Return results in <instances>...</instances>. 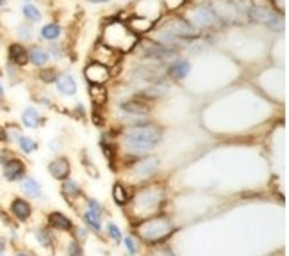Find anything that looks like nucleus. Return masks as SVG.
<instances>
[{"label":"nucleus","mask_w":289,"mask_h":256,"mask_svg":"<svg viewBox=\"0 0 289 256\" xmlns=\"http://www.w3.org/2000/svg\"><path fill=\"white\" fill-rule=\"evenodd\" d=\"M163 139V128L154 123L132 124L121 134V144L129 152H149L156 148Z\"/></svg>","instance_id":"f257e3e1"},{"label":"nucleus","mask_w":289,"mask_h":256,"mask_svg":"<svg viewBox=\"0 0 289 256\" xmlns=\"http://www.w3.org/2000/svg\"><path fill=\"white\" fill-rule=\"evenodd\" d=\"M100 41L120 54H127L137 47V36L127 27L125 22H118V20H113L102 29Z\"/></svg>","instance_id":"f03ea898"},{"label":"nucleus","mask_w":289,"mask_h":256,"mask_svg":"<svg viewBox=\"0 0 289 256\" xmlns=\"http://www.w3.org/2000/svg\"><path fill=\"white\" fill-rule=\"evenodd\" d=\"M132 199V213L136 217L147 219L150 215H156L159 208L166 201V192L159 185H149L136 192Z\"/></svg>","instance_id":"7ed1b4c3"},{"label":"nucleus","mask_w":289,"mask_h":256,"mask_svg":"<svg viewBox=\"0 0 289 256\" xmlns=\"http://www.w3.org/2000/svg\"><path fill=\"white\" fill-rule=\"evenodd\" d=\"M173 231H175V228L170 222V219L164 217V215H157V213L147 219H141V222L136 226L137 238L152 245L161 244L166 238H170Z\"/></svg>","instance_id":"20e7f679"},{"label":"nucleus","mask_w":289,"mask_h":256,"mask_svg":"<svg viewBox=\"0 0 289 256\" xmlns=\"http://www.w3.org/2000/svg\"><path fill=\"white\" fill-rule=\"evenodd\" d=\"M139 45V50H141V55L144 59H149V61H157V62H163V61H172L179 52L177 50H172V48H166L159 43L152 41V39H143V41H137Z\"/></svg>","instance_id":"39448f33"},{"label":"nucleus","mask_w":289,"mask_h":256,"mask_svg":"<svg viewBox=\"0 0 289 256\" xmlns=\"http://www.w3.org/2000/svg\"><path fill=\"white\" fill-rule=\"evenodd\" d=\"M186 20L198 31V29L214 27V24L218 22V16L214 15L212 8H209V6H196V8L189 13Z\"/></svg>","instance_id":"423d86ee"},{"label":"nucleus","mask_w":289,"mask_h":256,"mask_svg":"<svg viewBox=\"0 0 289 256\" xmlns=\"http://www.w3.org/2000/svg\"><path fill=\"white\" fill-rule=\"evenodd\" d=\"M120 52H116L114 48L107 47L106 43L98 41L97 45H95L93 52H91V59H93V62H98V64H104V66H107L109 70H113L114 66H116L118 62H120Z\"/></svg>","instance_id":"0eeeda50"},{"label":"nucleus","mask_w":289,"mask_h":256,"mask_svg":"<svg viewBox=\"0 0 289 256\" xmlns=\"http://www.w3.org/2000/svg\"><path fill=\"white\" fill-rule=\"evenodd\" d=\"M6 59H8L9 64L16 68H25L29 64V50L25 47V43L20 41H11L6 48Z\"/></svg>","instance_id":"6e6552de"},{"label":"nucleus","mask_w":289,"mask_h":256,"mask_svg":"<svg viewBox=\"0 0 289 256\" xmlns=\"http://www.w3.org/2000/svg\"><path fill=\"white\" fill-rule=\"evenodd\" d=\"M2 176L6 182H20V180L27 176V164L20 157L13 155L8 162L2 166Z\"/></svg>","instance_id":"1a4fd4ad"},{"label":"nucleus","mask_w":289,"mask_h":256,"mask_svg":"<svg viewBox=\"0 0 289 256\" xmlns=\"http://www.w3.org/2000/svg\"><path fill=\"white\" fill-rule=\"evenodd\" d=\"M113 73L107 66L104 64H98V62H90L86 68H84V78L88 80V84H95V85H106L111 80Z\"/></svg>","instance_id":"9d476101"},{"label":"nucleus","mask_w":289,"mask_h":256,"mask_svg":"<svg viewBox=\"0 0 289 256\" xmlns=\"http://www.w3.org/2000/svg\"><path fill=\"white\" fill-rule=\"evenodd\" d=\"M121 110H125L127 114H130V116H149L150 112H152V103H150V100H147L144 96H141V94H136L134 98H130V100L127 101H121Z\"/></svg>","instance_id":"9b49d317"},{"label":"nucleus","mask_w":289,"mask_h":256,"mask_svg":"<svg viewBox=\"0 0 289 256\" xmlns=\"http://www.w3.org/2000/svg\"><path fill=\"white\" fill-rule=\"evenodd\" d=\"M159 171V159L157 157H144L139 159L132 167V175L139 180H147Z\"/></svg>","instance_id":"f8f14e48"},{"label":"nucleus","mask_w":289,"mask_h":256,"mask_svg":"<svg viewBox=\"0 0 289 256\" xmlns=\"http://www.w3.org/2000/svg\"><path fill=\"white\" fill-rule=\"evenodd\" d=\"M48 173L57 182H64V180L70 178L71 164L68 160V157H55L54 160H50L48 162Z\"/></svg>","instance_id":"ddd939ff"},{"label":"nucleus","mask_w":289,"mask_h":256,"mask_svg":"<svg viewBox=\"0 0 289 256\" xmlns=\"http://www.w3.org/2000/svg\"><path fill=\"white\" fill-rule=\"evenodd\" d=\"M9 213L18 222H27L32 217V205L25 198H13L9 203Z\"/></svg>","instance_id":"4468645a"},{"label":"nucleus","mask_w":289,"mask_h":256,"mask_svg":"<svg viewBox=\"0 0 289 256\" xmlns=\"http://www.w3.org/2000/svg\"><path fill=\"white\" fill-rule=\"evenodd\" d=\"M47 224L50 229H57V231H68L71 233L75 229L74 222H71L70 217H66L63 212H50L47 215Z\"/></svg>","instance_id":"2eb2a0df"},{"label":"nucleus","mask_w":289,"mask_h":256,"mask_svg":"<svg viewBox=\"0 0 289 256\" xmlns=\"http://www.w3.org/2000/svg\"><path fill=\"white\" fill-rule=\"evenodd\" d=\"M55 89H57L59 94H63V96H74L77 93V82H75L74 75L71 73H59L57 78H55Z\"/></svg>","instance_id":"dca6fc26"},{"label":"nucleus","mask_w":289,"mask_h":256,"mask_svg":"<svg viewBox=\"0 0 289 256\" xmlns=\"http://www.w3.org/2000/svg\"><path fill=\"white\" fill-rule=\"evenodd\" d=\"M125 25L136 36H141V34H147V32L154 31V25L156 24H154V20H150V18H144V16H139V15H132L125 22Z\"/></svg>","instance_id":"f3484780"},{"label":"nucleus","mask_w":289,"mask_h":256,"mask_svg":"<svg viewBox=\"0 0 289 256\" xmlns=\"http://www.w3.org/2000/svg\"><path fill=\"white\" fill-rule=\"evenodd\" d=\"M29 50V64L34 68H45L50 61V55H48L47 48H43L41 45H31L27 47Z\"/></svg>","instance_id":"a211bd4d"},{"label":"nucleus","mask_w":289,"mask_h":256,"mask_svg":"<svg viewBox=\"0 0 289 256\" xmlns=\"http://www.w3.org/2000/svg\"><path fill=\"white\" fill-rule=\"evenodd\" d=\"M189 71H191V62H189L188 59L179 57L170 64L166 73H168V77H172L173 80H184V78L189 75Z\"/></svg>","instance_id":"6ab92c4d"},{"label":"nucleus","mask_w":289,"mask_h":256,"mask_svg":"<svg viewBox=\"0 0 289 256\" xmlns=\"http://www.w3.org/2000/svg\"><path fill=\"white\" fill-rule=\"evenodd\" d=\"M20 190L24 192V196H27V198H39L41 196V192H43V189H41V183L38 182L36 178H32V176H24V178L20 180Z\"/></svg>","instance_id":"aec40b11"},{"label":"nucleus","mask_w":289,"mask_h":256,"mask_svg":"<svg viewBox=\"0 0 289 256\" xmlns=\"http://www.w3.org/2000/svg\"><path fill=\"white\" fill-rule=\"evenodd\" d=\"M20 117H22V124L25 128H31V130H36V128H39V124L43 123V116L36 107H25Z\"/></svg>","instance_id":"412c9836"},{"label":"nucleus","mask_w":289,"mask_h":256,"mask_svg":"<svg viewBox=\"0 0 289 256\" xmlns=\"http://www.w3.org/2000/svg\"><path fill=\"white\" fill-rule=\"evenodd\" d=\"M88 94H90V98H91V101H93L95 107H104V105L109 101V91H107V85L90 84L88 85Z\"/></svg>","instance_id":"4be33fe9"},{"label":"nucleus","mask_w":289,"mask_h":256,"mask_svg":"<svg viewBox=\"0 0 289 256\" xmlns=\"http://www.w3.org/2000/svg\"><path fill=\"white\" fill-rule=\"evenodd\" d=\"M275 16V13L270 11V8L266 6H252L248 9V18L255 24H262V25H268L271 22V18Z\"/></svg>","instance_id":"5701e85b"},{"label":"nucleus","mask_w":289,"mask_h":256,"mask_svg":"<svg viewBox=\"0 0 289 256\" xmlns=\"http://www.w3.org/2000/svg\"><path fill=\"white\" fill-rule=\"evenodd\" d=\"M63 34V27L57 24V22H50V24H45L43 27L39 29V38L45 39V41L52 43V41H57Z\"/></svg>","instance_id":"b1692460"},{"label":"nucleus","mask_w":289,"mask_h":256,"mask_svg":"<svg viewBox=\"0 0 289 256\" xmlns=\"http://www.w3.org/2000/svg\"><path fill=\"white\" fill-rule=\"evenodd\" d=\"M22 16L27 24L34 25V24H39L41 20H43V13L38 6L34 4H22Z\"/></svg>","instance_id":"393cba45"},{"label":"nucleus","mask_w":289,"mask_h":256,"mask_svg":"<svg viewBox=\"0 0 289 256\" xmlns=\"http://www.w3.org/2000/svg\"><path fill=\"white\" fill-rule=\"evenodd\" d=\"M113 199H114V203H116L118 206H125L127 203L130 201L129 190H127V187L123 185L121 182H116L113 185Z\"/></svg>","instance_id":"a878e982"},{"label":"nucleus","mask_w":289,"mask_h":256,"mask_svg":"<svg viewBox=\"0 0 289 256\" xmlns=\"http://www.w3.org/2000/svg\"><path fill=\"white\" fill-rule=\"evenodd\" d=\"M15 34L20 43H27V41H32V39H34V29H32L31 24L24 22V24H18L15 27Z\"/></svg>","instance_id":"bb28decb"},{"label":"nucleus","mask_w":289,"mask_h":256,"mask_svg":"<svg viewBox=\"0 0 289 256\" xmlns=\"http://www.w3.org/2000/svg\"><path fill=\"white\" fill-rule=\"evenodd\" d=\"M16 144H18V150H20L22 153H24V155H32V153H34L36 150H38V143H36V141L32 139V137L24 136V134H22V136L18 137Z\"/></svg>","instance_id":"cd10ccee"},{"label":"nucleus","mask_w":289,"mask_h":256,"mask_svg":"<svg viewBox=\"0 0 289 256\" xmlns=\"http://www.w3.org/2000/svg\"><path fill=\"white\" fill-rule=\"evenodd\" d=\"M34 237L38 240V244L43 245V247H52L54 245V235H52L50 228H36Z\"/></svg>","instance_id":"c85d7f7f"},{"label":"nucleus","mask_w":289,"mask_h":256,"mask_svg":"<svg viewBox=\"0 0 289 256\" xmlns=\"http://www.w3.org/2000/svg\"><path fill=\"white\" fill-rule=\"evenodd\" d=\"M82 217H84V221H86V224L90 226L91 229H93L95 233H100L102 231V219L98 213L91 212V210H86V212L82 213Z\"/></svg>","instance_id":"c756f323"},{"label":"nucleus","mask_w":289,"mask_h":256,"mask_svg":"<svg viewBox=\"0 0 289 256\" xmlns=\"http://www.w3.org/2000/svg\"><path fill=\"white\" fill-rule=\"evenodd\" d=\"M59 71L55 70V68H39L38 71V80L43 82V84H54L55 78H57Z\"/></svg>","instance_id":"7c9ffc66"},{"label":"nucleus","mask_w":289,"mask_h":256,"mask_svg":"<svg viewBox=\"0 0 289 256\" xmlns=\"http://www.w3.org/2000/svg\"><path fill=\"white\" fill-rule=\"evenodd\" d=\"M63 194L66 196V198H74V196H79V194H81V187H79V183L74 182V180H64V183H63Z\"/></svg>","instance_id":"2f4dec72"},{"label":"nucleus","mask_w":289,"mask_h":256,"mask_svg":"<svg viewBox=\"0 0 289 256\" xmlns=\"http://www.w3.org/2000/svg\"><path fill=\"white\" fill-rule=\"evenodd\" d=\"M6 134H8V143H16L18 137L22 136V128L18 124H6Z\"/></svg>","instance_id":"473e14b6"},{"label":"nucleus","mask_w":289,"mask_h":256,"mask_svg":"<svg viewBox=\"0 0 289 256\" xmlns=\"http://www.w3.org/2000/svg\"><path fill=\"white\" fill-rule=\"evenodd\" d=\"M47 52H48V55H50V59L52 57H54V59H63V48H61V45H59V43H55V41L48 43Z\"/></svg>","instance_id":"72a5a7b5"},{"label":"nucleus","mask_w":289,"mask_h":256,"mask_svg":"<svg viewBox=\"0 0 289 256\" xmlns=\"http://www.w3.org/2000/svg\"><path fill=\"white\" fill-rule=\"evenodd\" d=\"M106 229H107V235H109V238H113L114 242H121V231H120V228L114 224V222H107Z\"/></svg>","instance_id":"f704fd0d"},{"label":"nucleus","mask_w":289,"mask_h":256,"mask_svg":"<svg viewBox=\"0 0 289 256\" xmlns=\"http://www.w3.org/2000/svg\"><path fill=\"white\" fill-rule=\"evenodd\" d=\"M123 245L127 247V251H129V254H136L137 252V242L134 237H125L123 238Z\"/></svg>","instance_id":"c9c22d12"},{"label":"nucleus","mask_w":289,"mask_h":256,"mask_svg":"<svg viewBox=\"0 0 289 256\" xmlns=\"http://www.w3.org/2000/svg\"><path fill=\"white\" fill-rule=\"evenodd\" d=\"M68 256H82V247L77 240H71L68 244Z\"/></svg>","instance_id":"e433bc0d"},{"label":"nucleus","mask_w":289,"mask_h":256,"mask_svg":"<svg viewBox=\"0 0 289 256\" xmlns=\"http://www.w3.org/2000/svg\"><path fill=\"white\" fill-rule=\"evenodd\" d=\"M88 210H91V212L98 213L102 217V212H104V208H102V205L97 201V199H88Z\"/></svg>","instance_id":"4c0bfd02"},{"label":"nucleus","mask_w":289,"mask_h":256,"mask_svg":"<svg viewBox=\"0 0 289 256\" xmlns=\"http://www.w3.org/2000/svg\"><path fill=\"white\" fill-rule=\"evenodd\" d=\"M6 71H8V77L11 78V82H15L16 80V75L20 73V68H16V66H13V64H6Z\"/></svg>","instance_id":"58836bf2"},{"label":"nucleus","mask_w":289,"mask_h":256,"mask_svg":"<svg viewBox=\"0 0 289 256\" xmlns=\"http://www.w3.org/2000/svg\"><path fill=\"white\" fill-rule=\"evenodd\" d=\"M6 247H8V244H6V238L0 237V252H6Z\"/></svg>","instance_id":"ea45409f"},{"label":"nucleus","mask_w":289,"mask_h":256,"mask_svg":"<svg viewBox=\"0 0 289 256\" xmlns=\"http://www.w3.org/2000/svg\"><path fill=\"white\" fill-rule=\"evenodd\" d=\"M86 2H90V4H107L111 0H86Z\"/></svg>","instance_id":"a19ab883"},{"label":"nucleus","mask_w":289,"mask_h":256,"mask_svg":"<svg viewBox=\"0 0 289 256\" xmlns=\"http://www.w3.org/2000/svg\"><path fill=\"white\" fill-rule=\"evenodd\" d=\"M0 98H2V100L6 98V87L4 84H2V80H0Z\"/></svg>","instance_id":"79ce46f5"},{"label":"nucleus","mask_w":289,"mask_h":256,"mask_svg":"<svg viewBox=\"0 0 289 256\" xmlns=\"http://www.w3.org/2000/svg\"><path fill=\"white\" fill-rule=\"evenodd\" d=\"M15 256H32V254H31V252H27V251H16Z\"/></svg>","instance_id":"37998d69"},{"label":"nucleus","mask_w":289,"mask_h":256,"mask_svg":"<svg viewBox=\"0 0 289 256\" xmlns=\"http://www.w3.org/2000/svg\"><path fill=\"white\" fill-rule=\"evenodd\" d=\"M8 2L9 0H0V9H4L6 6H8Z\"/></svg>","instance_id":"c03bdc74"},{"label":"nucleus","mask_w":289,"mask_h":256,"mask_svg":"<svg viewBox=\"0 0 289 256\" xmlns=\"http://www.w3.org/2000/svg\"><path fill=\"white\" fill-rule=\"evenodd\" d=\"M22 4H32V0H20Z\"/></svg>","instance_id":"a18cd8bd"},{"label":"nucleus","mask_w":289,"mask_h":256,"mask_svg":"<svg viewBox=\"0 0 289 256\" xmlns=\"http://www.w3.org/2000/svg\"><path fill=\"white\" fill-rule=\"evenodd\" d=\"M2 103H4V100H2V98H0V105H2Z\"/></svg>","instance_id":"49530a36"}]
</instances>
